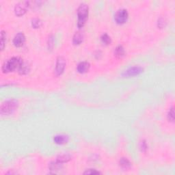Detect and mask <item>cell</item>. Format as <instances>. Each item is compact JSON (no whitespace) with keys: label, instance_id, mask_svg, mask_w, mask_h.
Listing matches in <instances>:
<instances>
[{"label":"cell","instance_id":"obj_12","mask_svg":"<svg viewBox=\"0 0 175 175\" xmlns=\"http://www.w3.org/2000/svg\"><path fill=\"white\" fill-rule=\"evenodd\" d=\"M114 55L116 58H122L125 55V50L122 45H118L114 51Z\"/></svg>","mask_w":175,"mask_h":175},{"label":"cell","instance_id":"obj_16","mask_svg":"<svg viewBox=\"0 0 175 175\" xmlns=\"http://www.w3.org/2000/svg\"><path fill=\"white\" fill-rule=\"evenodd\" d=\"M62 168V164L56 161L55 162H51L49 164V169L51 170H58Z\"/></svg>","mask_w":175,"mask_h":175},{"label":"cell","instance_id":"obj_17","mask_svg":"<svg viewBox=\"0 0 175 175\" xmlns=\"http://www.w3.org/2000/svg\"><path fill=\"white\" fill-rule=\"evenodd\" d=\"M29 70H30V68L29 66L26 64L25 63L23 64V65L21 66V68L18 69V73L21 75H25L27 74L28 73Z\"/></svg>","mask_w":175,"mask_h":175},{"label":"cell","instance_id":"obj_5","mask_svg":"<svg viewBox=\"0 0 175 175\" xmlns=\"http://www.w3.org/2000/svg\"><path fill=\"white\" fill-rule=\"evenodd\" d=\"M143 68L141 66H132V67L129 68L128 69L122 73V75L124 78H129V77L136 76L141 74L143 72Z\"/></svg>","mask_w":175,"mask_h":175},{"label":"cell","instance_id":"obj_2","mask_svg":"<svg viewBox=\"0 0 175 175\" xmlns=\"http://www.w3.org/2000/svg\"><path fill=\"white\" fill-rule=\"evenodd\" d=\"M89 8L86 4H82L78 10V26L79 28H82L86 23L88 16Z\"/></svg>","mask_w":175,"mask_h":175},{"label":"cell","instance_id":"obj_8","mask_svg":"<svg viewBox=\"0 0 175 175\" xmlns=\"http://www.w3.org/2000/svg\"><path fill=\"white\" fill-rule=\"evenodd\" d=\"M26 42V36L23 33L19 32L14 36L13 39V44L16 47H21Z\"/></svg>","mask_w":175,"mask_h":175},{"label":"cell","instance_id":"obj_6","mask_svg":"<svg viewBox=\"0 0 175 175\" xmlns=\"http://www.w3.org/2000/svg\"><path fill=\"white\" fill-rule=\"evenodd\" d=\"M28 7H30V1H22L16 4L14 8L16 15L18 16H23L26 12Z\"/></svg>","mask_w":175,"mask_h":175},{"label":"cell","instance_id":"obj_11","mask_svg":"<svg viewBox=\"0 0 175 175\" xmlns=\"http://www.w3.org/2000/svg\"><path fill=\"white\" fill-rule=\"evenodd\" d=\"M53 141L57 144H63L68 141V137L64 135H57L54 136Z\"/></svg>","mask_w":175,"mask_h":175},{"label":"cell","instance_id":"obj_13","mask_svg":"<svg viewBox=\"0 0 175 175\" xmlns=\"http://www.w3.org/2000/svg\"><path fill=\"white\" fill-rule=\"evenodd\" d=\"M119 165L122 169H129L131 166V163L127 158H121L119 161Z\"/></svg>","mask_w":175,"mask_h":175},{"label":"cell","instance_id":"obj_1","mask_svg":"<svg viewBox=\"0 0 175 175\" xmlns=\"http://www.w3.org/2000/svg\"><path fill=\"white\" fill-rule=\"evenodd\" d=\"M24 62L21 58L18 57H13L6 61L2 66V70L4 73H10L14 71L16 69H19Z\"/></svg>","mask_w":175,"mask_h":175},{"label":"cell","instance_id":"obj_21","mask_svg":"<svg viewBox=\"0 0 175 175\" xmlns=\"http://www.w3.org/2000/svg\"><path fill=\"white\" fill-rule=\"evenodd\" d=\"M84 174H101L99 171H97L95 169H88L84 172Z\"/></svg>","mask_w":175,"mask_h":175},{"label":"cell","instance_id":"obj_23","mask_svg":"<svg viewBox=\"0 0 175 175\" xmlns=\"http://www.w3.org/2000/svg\"><path fill=\"white\" fill-rule=\"evenodd\" d=\"M140 148L142 149V151H146L147 149V143L145 142V141H142L141 142V144H140Z\"/></svg>","mask_w":175,"mask_h":175},{"label":"cell","instance_id":"obj_19","mask_svg":"<svg viewBox=\"0 0 175 175\" xmlns=\"http://www.w3.org/2000/svg\"><path fill=\"white\" fill-rule=\"evenodd\" d=\"M6 33L4 31H1V49L4 50V46L6 44Z\"/></svg>","mask_w":175,"mask_h":175},{"label":"cell","instance_id":"obj_22","mask_svg":"<svg viewBox=\"0 0 175 175\" xmlns=\"http://www.w3.org/2000/svg\"><path fill=\"white\" fill-rule=\"evenodd\" d=\"M165 20L163 18H160L159 20H158V26L159 27V28H164V26H165Z\"/></svg>","mask_w":175,"mask_h":175},{"label":"cell","instance_id":"obj_3","mask_svg":"<svg viewBox=\"0 0 175 175\" xmlns=\"http://www.w3.org/2000/svg\"><path fill=\"white\" fill-rule=\"evenodd\" d=\"M18 107V102L16 100H8L1 106V115H9L13 113Z\"/></svg>","mask_w":175,"mask_h":175},{"label":"cell","instance_id":"obj_18","mask_svg":"<svg viewBox=\"0 0 175 175\" xmlns=\"http://www.w3.org/2000/svg\"><path fill=\"white\" fill-rule=\"evenodd\" d=\"M32 25L34 28H38L42 26V21L40 18H36L32 21Z\"/></svg>","mask_w":175,"mask_h":175},{"label":"cell","instance_id":"obj_20","mask_svg":"<svg viewBox=\"0 0 175 175\" xmlns=\"http://www.w3.org/2000/svg\"><path fill=\"white\" fill-rule=\"evenodd\" d=\"M168 120L171 122H174V107H172L170 108L169 112H168Z\"/></svg>","mask_w":175,"mask_h":175},{"label":"cell","instance_id":"obj_24","mask_svg":"<svg viewBox=\"0 0 175 175\" xmlns=\"http://www.w3.org/2000/svg\"><path fill=\"white\" fill-rule=\"evenodd\" d=\"M52 43H53V39L51 36H50V38L49 39V44H48V45H49V49H51V48L53 47V44H52Z\"/></svg>","mask_w":175,"mask_h":175},{"label":"cell","instance_id":"obj_4","mask_svg":"<svg viewBox=\"0 0 175 175\" xmlns=\"http://www.w3.org/2000/svg\"><path fill=\"white\" fill-rule=\"evenodd\" d=\"M129 14L127 10L125 9H120L118 10L114 16L115 21L118 24H123L128 19Z\"/></svg>","mask_w":175,"mask_h":175},{"label":"cell","instance_id":"obj_9","mask_svg":"<svg viewBox=\"0 0 175 175\" xmlns=\"http://www.w3.org/2000/svg\"><path fill=\"white\" fill-rule=\"evenodd\" d=\"M90 64L89 62L86 61L82 62L78 65L77 70H78V72L80 73L84 74L88 71L90 69Z\"/></svg>","mask_w":175,"mask_h":175},{"label":"cell","instance_id":"obj_15","mask_svg":"<svg viewBox=\"0 0 175 175\" xmlns=\"http://www.w3.org/2000/svg\"><path fill=\"white\" fill-rule=\"evenodd\" d=\"M101 40L102 43L106 45H109L112 43V39L110 36L107 34H103L101 37Z\"/></svg>","mask_w":175,"mask_h":175},{"label":"cell","instance_id":"obj_7","mask_svg":"<svg viewBox=\"0 0 175 175\" xmlns=\"http://www.w3.org/2000/svg\"><path fill=\"white\" fill-rule=\"evenodd\" d=\"M66 67V60L63 57L59 56L57 58L55 66V73L57 75H60L63 73Z\"/></svg>","mask_w":175,"mask_h":175},{"label":"cell","instance_id":"obj_10","mask_svg":"<svg viewBox=\"0 0 175 175\" xmlns=\"http://www.w3.org/2000/svg\"><path fill=\"white\" fill-rule=\"evenodd\" d=\"M83 40H84V34H82V32H78L75 34L73 38V43L74 45H78L83 42Z\"/></svg>","mask_w":175,"mask_h":175},{"label":"cell","instance_id":"obj_14","mask_svg":"<svg viewBox=\"0 0 175 175\" xmlns=\"http://www.w3.org/2000/svg\"><path fill=\"white\" fill-rule=\"evenodd\" d=\"M70 159H71V156L70 155H67V154L66 155L65 154V155H62L58 156L57 157V159H56V161L59 162V163L63 164V163H66V162L69 161Z\"/></svg>","mask_w":175,"mask_h":175}]
</instances>
